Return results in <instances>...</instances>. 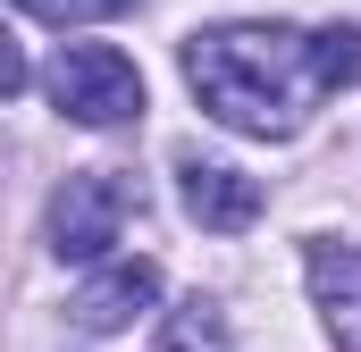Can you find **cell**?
Instances as JSON below:
<instances>
[{
	"mask_svg": "<svg viewBox=\"0 0 361 352\" xmlns=\"http://www.w3.org/2000/svg\"><path fill=\"white\" fill-rule=\"evenodd\" d=\"M177 193H185V218L210 227V235H244L261 218V184L244 168H227V160H202V151L177 160Z\"/></svg>",
	"mask_w": 361,
	"mask_h": 352,
	"instance_id": "obj_4",
	"label": "cell"
},
{
	"mask_svg": "<svg viewBox=\"0 0 361 352\" xmlns=\"http://www.w3.org/2000/svg\"><path fill=\"white\" fill-rule=\"evenodd\" d=\"M160 302V260H118V268H101L85 294H76V327H92V336H118L135 310H152Z\"/></svg>",
	"mask_w": 361,
	"mask_h": 352,
	"instance_id": "obj_5",
	"label": "cell"
},
{
	"mask_svg": "<svg viewBox=\"0 0 361 352\" xmlns=\"http://www.w3.org/2000/svg\"><path fill=\"white\" fill-rule=\"evenodd\" d=\"M160 352H235V336H227V310L193 294L185 310H169V327H160Z\"/></svg>",
	"mask_w": 361,
	"mask_h": 352,
	"instance_id": "obj_7",
	"label": "cell"
},
{
	"mask_svg": "<svg viewBox=\"0 0 361 352\" xmlns=\"http://www.w3.org/2000/svg\"><path fill=\"white\" fill-rule=\"evenodd\" d=\"M135 210H143V193L118 168H76L51 193V252L59 260H109V244L126 235Z\"/></svg>",
	"mask_w": 361,
	"mask_h": 352,
	"instance_id": "obj_3",
	"label": "cell"
},
{
	"mask_svg": "<svg viewBox=\"0 0 361 352\" xmlns=\"http://www.w3.org/2000/svg\"><path fill=\"white\" fill-rule=\"evenodd\" d=\"M51 101L76 126H135L143 118V68L109 42H68L51 59Z\"/></svg>",
	"mask_w": 361,
	"mask_h": 352,
	"instance_id": "obj_2",
	"label": "cell"
},
{
	"mask_svg": "<svg viewBox=\"0 0 361 352\" xmlns=\"http://www.w3.org/2000/svg\"><path fill=\"white\" fill-rule=\"evenodd\" d=\"M311 294L328 310L336 352H361V252H311Z\"/></svg>",
	"mask_w": 361,
	"mask_h": 352,
	"instance_id": "obj_6",
	"label": "cell"
},
{
	"mask_svg": "<svg viewBox=\"0 0 361 352\" xmlns=\"http://www.w3.org/2000/svg\"><path fill=\"white\" fill-rule=\"evenodd\" d=\"M185 84L219 126L286 143L302 126V101L319 92L311 34H294V25H210V34L185 42Z\"/></svg>",
	"mask_w": 361,
	"mask_h": 352,
	"instance_id": "obj_1",
	"label": "cell"
},
{
	"mask_svg": "<svg viewBox=\"0 0 361 352\" xmlns=\"http://www.w3.org/2000/svg\"><path fill=\"white\" fill-rule=\"evenodd\" d=\"M17 8H34V17H51V25H85V17H118V8H135V0H17Z\"/></svg>",
	"mask_w": 361,
	"mask_h": 352,
	"instance_id": "obj_9",
	"label": "cell"
},
{
	"mask_svg": "<svg viewBox=\"0 0 361 352\" xmlns=\"http://www.w3.org/2000/svg\"><path fill=\"white\" fill-rule=\"evenodd\" d=\"M311 76H319V92L361 84V25H319L311 34Z\"/></svg>",
	"mask_w": 361,
	"mask_h": 352,
	"instance_id": "obj_8",
	"label": "cell"
}]
</instances>
